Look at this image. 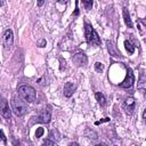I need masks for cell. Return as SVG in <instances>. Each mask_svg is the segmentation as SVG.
Returning a JSON list of instances; mask_svg holds the SVG:
<instances>
[{
    "instance_id": "obj_1",
    "label": "cell",
    "mask_w": 146,
    "mask_h": 146,
    "mask_svg": "<svg viewBox=\"0 0 146 146\" xmlns=\"http://www.w3.org/2000/svg\"><path fill=\"white\" fill-rule=\"evenodd\" d=\"M18 94L21 96V98L27 103H32L35 100L36 98V92L34 90V88H32L31 86H21L18 87Z\"/></svg>"
},
{
    "instance_id": "obj_2",
    "label": "cell",
    "mask_w": 146,
    "mask_h": 146,
    "mask_svg": "<svg viewBox=\"0 0 146 146\" xmlns=\"http://www.w3.org/2000/svg\"><path fill=\"white\" fill-rule=\"evenodd\" d=\"M86 39H87V42L91 46H99L100 44L99 36H98L97 32L95 31V29L90 24H86Z\"/></svg>"
},
{
    "instance_id": "obj_3",
    "label": "cell",
    "mask_w": 146,
    "mask_h": 146,
    "mask_svg": "<svg viewBox=\"0 0 146 146\" xmlns=\"http://www.w3.org/2000/svg\"><path fill=\"white\" fill-rule=\"evenodd\" d=\"M11 108H13L14 113H15L17 116H22V115H24V114L27 112V106H26V104H25L23 100L18 99V98H14V99L11 100Z\"/></svg>"
},
{
    "instance_id": "obj_4",
    "label": "cell",
    "mask_w": 146,
    "mask_h": 146,
    "mask_svg": "<svg viewBox=\"0 0 146 146\" xmlns=\"http://www.w3.org/2000/svg\"><path fill=\"white\" fill-rule=\"evenodd\" d=\"M133 82H135V75H133V72L130 67H127V75L124 78V80L120 83V87L122 88H131L133 86Z\"/></svg>"
},
{
    "instance_id": "obj_5",
    "label": "cell",
    "mask_w": 146,
    "mask_h": 146,
    "mask_svg": "<svg viewBox=\"0 0 146 146\" xmlns=\"http://www.w3.org/2000/svg\"><path fill=\"white\" fill-rule=\"evenodd\" d=\"M13 42H14V34H13V31L8 29L3 32V35H2V44L5 49H9L13 46Z\"/></svg>"
},
{
    "instance_id": "obj_6",
    "label": "cell",
    "mask_w": 146,
    "mask_h": 146,
    "mask_svg": "<svg viewBox=\"0 0 146 146\" xmlns=\"http://www.w3.org/2000/svg\"><path fill=\"white\" fill-rule=\"evenodd\" d=\"M135 106H136V100L133 97H128L123 104V107H124V111L127 114H131L135 110Z\"/></svg>"
},
{
    "instance_id": "obj_7",
    "label": "cell",
    "mask_w": 146,
    "mask_h": 146,
    "mask_svg": "<svg viewBox=\"0 0 146 146\" xmlns=\"http://www.w3.org/2000/svg\"><path fill=\"white\" fill-rule=\"evenodd\" d=\"M0 110H1V115H2L5 119H10L11 112H10L9 105H8V103H7V100H6L5 98L1 100V104H0Z\"/></svg>"
},
{
    "instance_id": "obj_8",
    "label": "cell",
    "mask_w": 146,
    "mask_h": 146,
    "mask_svg": "<svg viewBox=\"0 0 146 146\" xmlns=\"http://www.w3.org/2000/svg\"><path fill=\"white\" fill-rule=\"evenodd\" d=\"M73 62L76 63V65H84V64H87L88 58L83 52H78L73 56Z\"/></svg>"
},
{
    "instance_id": "obj_9",
    "label": "cell",
    "mask_w": 146,
    "mask_h": 146,
    "mask_svg": "<svg viewBox=\"0 0 146 146\" xmlns=\"http://www.w3.org/2000/svg\"><path fill=\"white\" fill-rule=\"evenodd\" d=\"M38 122H41V123H48L51 119V114L48 110H43L39 115H38Z\"/></svg>"
},
{
    "instance_id": "obj_10",
    "label": "cell",
    "mask_w": 146,
    "mask_h": 146,
    "mask_svg": "<svg viewBox=\"0 0 146 146\" xmlns=\"http://www.w3.org/2000/svg\"><path fill=\"white\" fill-rule=\"evenodd\" d=\"M75 90V84L72 82H66L64 86V95L66 97H71Z\"/></svg>"
},
{
    "instance_id": "obj_11",
    "label": "cell",
    "mask_w": 146,
    "mask_h": 146,
    "mask_svg": "<svg viewBox=\"0 0 146 146\" xmlns=\"http://www.w3.org/2000/svg\"><path fill=\"white\" fill-rule=\"evenodd\" d=\"M106 44H107V49H108V51H110V55L115 56V57H117V56L121 57V52H120V50L116 48L115 44H113V43L110 42V41H107Z\"/></svg>"
},
{
    "instance_id": "obj_12",
    "label": "cell",
    "mask_w": 146,
    "mask_h": 146,
    "mask_svg": "<svg viewBox=\"0 0 146 146\" xmlns=\"http://www.w3.org/2000/svg\"><path fill=\"white\" fill-rule=\"evenodd\" d=\"M137 88L138 90H140L143 94L146 95V76L145 75H140L139 80H138V84H137Z\"/></svg>"
},
{
    "instance_id": "obj_13",
    "label": "cell",
    "mask_w": 146,
    "mask_h": 146,
    "mask_svg": "<svg viewBox=\"0 0 146 146\" xmlns=\"http://www.w3.org/2000/svg\"><path fill=\"white\" fill-rule=\"evenodd\" d=\"M123 18H124V22H125L127 26L131 29L133 25H132V21L130 18V14H129V11H128L127 8H123Z\"/></svg>"
},
{
    "instance_id": "obj_14",
    "label": "cell",
    "mask_w": 146,
    "mask_h": 146,
    "mask_svg": "<svg viewBox=\"0 0 146 146\" xmlns=\"http://www.w3.org/2000/svg\"><path fill=\"white\" fill-rule=\"evenodd\" d=\"M124 47H125V50H127L129 54H133V51H135V46H132L129 40H125V41H124Z\"/></svg>"
},
{
    "instance_id": "obj_15",
    "label": "cell",
    "mask_w": 146,
    "mask_h": 146,
    "mask_svg": "<svg viewBox=\"0 0 146 146\" xmlns=\"http://www.w3.org/2000/svg\"><path fill=\"white\" fill-rule=\"evenodd\" d=\"M95 97H96L97 102H98V103H99L102 106H104V105H105V103H106V99H105V97H104V95H103V94H100V92H96Z\"/></svg>"
},
{
    "instance_id": "obj_16",
    "label": "cell",
    "mask_w": 146,
    "mask_h": 146,
    "mask_svg": "<svg viewBox=\"0 0 146 146\" xmlns=\"http://www.w3.org/2000/svg\"><path fill=\"white\" fill-rule=\"evenodd\" d=\"M49 137H50V140H58L59 139V132H58V130H56V129H52L51 131H50V133H49Z\"/></svg>"
},
{
    "instance_id": "obj_17",
    "label": "cell",
    "mask_w": 146,
    "mask_h": 146,
    "mask_svg": "<svg viewBox=\"0 0 146 146\" xmlns=\"http://www.w3.org/2000/svg\"><path fill=\"white\" fill-rule=\"evenodd\" d=\"M95 68H96V71L100 72V71H103V68H104V65H103L100 62H96V63H95Z\"/></svg>"
},
{
    "instance_id": "obj_18",
    "label": "cell",
    "mask_w": 146,
    "mask_h": 146,
    "mask_svg": "<svg viewBox=\"0 0 146 146\" xmlns=\"http://www.w3.org/2000/svg\"><path fill=\"white\" fill-rule=\"evenodd\" d=\"M43 146H57V145H56L55 141H52V140H50V139H46V140L43 141Z\"/></svg>"
},
{
    "instance_id": "obj_19",
    "label": "cell",
    "mask_w": 146,
    "mask_h": 146,
    "mask_svg": "<svg viewBox=\"0 0 146 146\" xmlns=\"http://www.w3.org/2000/svg\"><path fill=\"white\" fill-rule=\"evenodd\" d=\"M43 132H44V130H43V128H38L36 129V131H35V137L36 138H39V137H41L42 135H43Z\"/></svg>"
},
{
    "instance_id": "obj_20",
    "label": "cell",
    "mask_w": 146,
    "mask_h": 146,
    "mask_svg": "<svg viewBox=\"0 0 146 146\" xmlns=\"http://www.w3.org/2000/svg\"><path fill=\"white\" fill-rule=\"evenodd\" d=\"M82 3L86 6V9H91V7H92V1L90 0V1H82Z\"/></svg>"
},
{
    "instance_id": "obj_21",
    "label": "cell",
    "mask_w": 146,
    "mask_h": 146,
    "mask_svg": "<svg viewBox=\"0 0 146 146\" xmlns=\"http://www.w3.org/2000/svg\"><path fill=\"white\" fill-rule=\"evenodd\" d=\"M107 121H110V119H108V117H105V119H103V120H100V121H97L96 124H99V123H102V122H107Z\"/></svg>"
},
{
    "instance_id": "obj_22",
    "label": "cell",
    "mask_w": 146,
    "mask_h": 146,
    "mask_svg": "<svg viewBox=\"0 0 146 146\" xmlns=\"http://www.w3.org/2000/svg\"><path fill=\"white\" fill-rule=\"evenodd\" d=\"M46 46V40H41L39 42V47H44Z\"/></svg>"
},
{
    "instance_id": "obj_23",
    "label": "cell",
    "mask_w": 146,
    "mask_h": 146,
    "mask_svg": "<svg viewBox=\"0 0 146 146\" xmlns=\"http://www.w3.org/2000/svg\"><path fill=\"white\" fill-rule=\"evenodd\" d=\"M1 139H2L3 143H6V136H5V133H3V130H1Z\"/></svg>"
},
{
    "instance_id": "obj_24",
    "label": "cell",
    "mask_w": 146,
    "mask_h": 146,
    "mask_svg": "<svg viewBox=\"0 0 146 146\" xmlns=\"http://www.w3.org/2000/svg\"><path fill=\"white\" fill-rule=\"evenodd\" d=\"M143 119H144V122L146 123V108H145L144 112H143Z\"/></svg>"
},
{
    "instance_id": "obj_25",
    "label": "cell",
    "mask_w": 146,
    "mask_h": 146,
    "mask_svg": "<svg viewBox=\"0 0 146 146\" xmlns=\"http://www.w3.org/2000/svg\"><path fill=\"white\" fill-rule=\"evenodd\" d=\"M70 146H80V145L76 144V143H72V144H70Z\"/></svg>"
},
{
    "instance_id": "obj_26",
    "label": "cell",
    "mask_w": 146,
    "mask_h": 146,
    "mask_svg": "<svg viewBox=\"0 0 146 146\" xmlns=\"http://www.w3.org/2000/svg\"><path fill=\"white\" fill-rule=\"evenodd\" d=\"M79 14V9L78 8H75V11H74V15H78Z\"/></svg>"
},
{
    "instance_id": "obj_27",
    "label": "cell",
    "mask_w": 146,
    "mask_h": 146,
    "mask_svg": "<svg viewBox=\"0 0 146 146\" xmlns=\"http://www.w3.org/2000/svg\"><path fill=\"white\" fill-rule=\"evenodd\" d=\"M95 146H107L106 144H97V145H95Z\"/></svg>"
},
{
    "instance_id": "obj_28",
    "label": "cell",
    "mask_w": 146,
    "mask_h": 146,
    "mask_svg": "<svg viewBox=\"0 0 146 146\" xmlns=\"http://www.w3.org/2000/svg\"><path fill=\"white\" fill-rule=\"evenodd\" d=\"M38 5H39V6H42V5H43V1H39Z\"/></svg>"
}]
</instances>
